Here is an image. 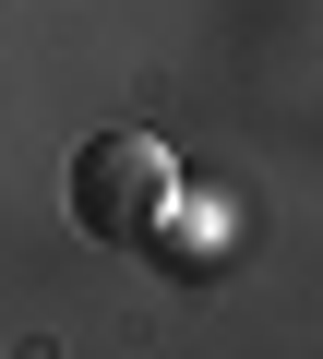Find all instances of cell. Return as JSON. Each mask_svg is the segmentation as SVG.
<instances>
[{"label":"cell","instance_id":"obj_2","mask_svg":"<svg viewBox=\"0 0 323 359\" xmlns=\"http://www.w3.org/2000/svg\"><path fill=\"white\" fill-rule=\"evenodd\" d=\"M156 240L204 276V264H228V204H168V228H156Z\"/></svg>","mask_w":323,"mask_h":359},{"label":"cell","instance_id":"obj_1","mask_svg":"<svg viewBox=\"0 0 323 359\" xmlns=\"http://www.w3.org/2000/svg\"><path fill=\"white\" fill-rule=\"evenodd\" d=\"M60 204H72L84 240L156 252V228H168V204H180V168H168L156 132H96V144H72V168H60Z\"/></svg>","mask_w":323,"mask_h":359}]
</instances>
